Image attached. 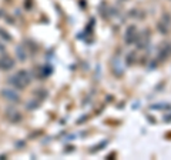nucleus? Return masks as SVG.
Listing matches in <instances>:
<instances>
[{"label": "nucleus", "instance_id": "f257e3e1", "mask_svg": "<svg viewBox=\"0 0 171 160\" xmlns=\"http://www.w3.org/2000/svg\"><path fill=\"white\" fill-rule=\"evenodd\" d=\"M10 83H12L16 89H24V87L27 86V83H26L21 77H19L17 74L16 76H13V77H10Z\"/></svg>", "mask_w": 171, "mask_h": 160}, {"label": "nucleus", "instance_id": "f03ea898", "mask_svg": "<svg viewBox=\"0 0 171 160\" xmlns=\"http://www.w3.org/2000/svg\"><path fill=\"white\" fill-rule=\"evenodd\" d=\"M13 66H14V62L9 56H3V57L0 59V69L9 70V69H12Z\"/></svg>", "mask_w": 171, "mask_h": 160}, {"label": "nucleus", "instance_id": "7ed1b4c3", "mask_svg": "<svg viewBox=\"0 0 171 160\" xmlns=\"http://www.w3.org/2000/svg\"><path fill=\"white\" fill-rule=\"evenodd\" d=\"M2 96L6 97L7 100H10V102H17V100H19V95H17L14 90H10V89H4V90L2 92Z\"/></svg>", "mask_w": 171, "mask_h": 160}, {"label": "nucleus", "instance_id": "20e7f679", "mask_svg": "<svg viewBox=\"0 0 171 160\" xmlns=\"http://www.w3.org/2000/svg\"><path fill=\"white\" fill-rule=\"evenodd\" d=\"M6 116H7L9 120H12V122H16V120H20V116L17 115L16 110H12V109H9L7 113H6Z\"/></svg>", "mask_w": 171, "mask_h": 160}, {"label": "nucleus", "instance_id": "39448f33", "mask_svg": "<svg viewBox=\"0 0 171 160\" xmlns=\"http://www.w3.org/2000/svg\"><path fill=\"white\" fill-rule=\"evenodd\" d=\"M16 53L19 54V59H20L21 62H23V60H26V56H27V54H26L24 49H23L21 46H19V47H17V49H16Z\"/></svg>", "mask_w": 171, "mask_h": 160}, {"label": "nucleus", "instance_id": "423d86ee", "mask_svg": "<svg viewBox=\"0 0 171 160\" xmlns=\"http://www.w3.org/2000/svg\"><path fill=\"white\" fill-rule=\"evenodd\" d=\"M0 36L3 37L4 40H7V41L12 40V36H10V34H9L7 32H4V30H2V29H0Z\"/></svg>", "mask_w": 171, "mask_h": 160}]
</instances>
